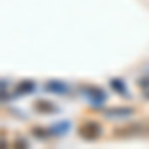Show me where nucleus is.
Returning a JSON list of instances; mask_svg holds the SVG:
<instances>
[{
	"mask_svg": "<svg viewBox=\"0 0 149 149\" xmlns=\"http://www.w3.org/2000/svg\"><path fill=\"white\" fill-rule=\"evenodd\" d=\"M102 135V125L97 123V121H93V119H88V121H84L80 125V137L86 139V141H95V139H100Z\"/></svg>",
	"mask_w": 149,
	"mask_h": 149,
	"instance_id": "f257e3e1",
	"label": "nucleus"
},
{
	"mask_svg": "<svg viewBox=\"0 0 149 149\" xmlns=\"http://www.w3.org/2000/svg\"><path fill=\"white\" fill-rule=\"evenodd\" d=\"M81 92H84V95L88 97V102L92 105H103L105 100H107V93L103 92L102 88H97V86H84Z\"/></svg>",
	"mask_w": 149,
	"mask_h": 149,
	"instance_id": "f03ea898",
	"label": "nucleus"
},
{
	"mask_svg": "<svg viewBox=\"0 0 149 149\" xmlns=\"http://www.w3.org/2000/svg\"><path fill=\"white\" fill-rule=\"evenodd\" d=\"M46 90L52 93L62 95V93L68 92V84H64V81H60V80H50V81H46Z\"/></svg>",
	"mask_w": 149,
	"mask_h": 149,
	"instance_id": "7ed1b4c3",
	"label": "nucleus"
},
{
	"mask_svg": "<svg viewBox=\"0 0 149 149\" xmlns=\"http://www.w3.org/2000/svg\"><path fill=\"white\" fill-rule=\"evenodd\" d=\"M133 113H135L133 107H109V109H105L107 117H127V115H133Z\"/></svg>",
	"mask_w": 149,
	"mask_h": 149,
	"instance_id": "20e7f679",
	"label": "nucleus"
},
{
	"mask_svg": "<svg viewBox=\"0 0 149 149\" xmlns=\"http://www.w3.org/2000/svg\"><path fill=\"white\" fill-rule=\"evenodd\" d=\"M34 107L40 111V113H54V111H58V107L54 105V103L46 102V100H40V102L34 103Z\"/></svg>",
	"mask_w": 149,
	"mask_h": 149,
	"instance_id": "39448f33",
	"label": "nucleus"
},
{
	"mask_svg": "<svg viewBox=\"0 0 149 149\" xmlns=\"http://www.w3.org/2000/svg\"><path fill=\"white\" fill-rule=\"evenodd\" d=\"M34 88H36V84L32 80H24V81L18 84V88H16V95H24V93L34 92Z\"/></svg>",
	"mask_w": 149,
	"mask_h": 149,
	"instance_id": "423d86ee",
	"label": "nucleus"
},
{
	"mask_svg": "<svg viewBox=\"0 0 149 149\" xmlns=\"http://www.w3.org/2000/svg\"><path fill=\"white\" fill-rule=\"evenodd\" d=\"M68 129H70V121H60V123L50 127V133L52 135H66Z\"/></svg>",
	"mask_w": 149,
	"mask_h": 149,
	"instance_id": "0eeeda50",
	"label": "nucleus"
},
{
	"mask_svg": "<svg viewBox=\"0 0 149 149\" xmlns=\"http://www.w3.org/2000/svg\"><path fill=\"white\" fill-rule=\"evenodd\" d=\"M109 84H111V88H113L117 93H121V95H127V88H125V84H123V80L111 78V80H109Z\"/></svg>",
	"mask_w": 149,
	"mask_h": 149,
	"instance_id": "6e6552de",
	"label": "nucleus"
},
{
	"mask_svg": "<svg viewBox=\"0 0 149 149\" xmlns=\"http://www.w3.org/2000/svg\"><path fill=\"white\" fill-rule=\"evenodd\" d=\"M32 133H34L36 137H40V139H46V137L52 135V133H46V129H42V127H34V129H32Z\"/></svg>",
	"mask_w": 149,
	"mask_h": 149,
	"instance_id": "1a4fd4ad",
	"label": "nucleus"
},
{
	"mask_svg": "<svg viewBox=\"0 0 149 149\" xmlns=\"http://www.w3.org/2000/svg\"><path fill=\"white\" fill-rule=\"evenodd\" d=\"M139 88L145 92V90H149V78H141L139 80Z\"/></svg>",
	"mask_w": 149,
	"mask_h": 149,
	"instance_id": "9d476101",
	"label": "nucleus"
},
{
	"mask_svg": "<svg viewBox=\"0 0 149 149\" xmlns=\"http://www.w3.org/2000/svg\"><path fill=\"white\" fill-rule=\"evenodd\" d=\"M14 145H16V147H28V141H26L24 137H18L16 141H14Z\"/></svg>",
	"mask_w": 149,
	"mask_h": 149,
	"instance_id": "9b49d317",
	"label": "nucleus"
},
{
	"mask_svg": "<svg viewBox=\"0 0 149 149\" xmlns=\"http://www.w3.org/2000/svg\"><path fill=\"white\" fill-rule=\"evenodd\" d=\"M143 93H145V97H147V100H149V90H145V92H143Z\"/></svg>",
	"mask_w": 149,
	"mask_h": 149,
	"instance_id": "f8f14e48",
	"label": "nucleus"
}]
</instances>
